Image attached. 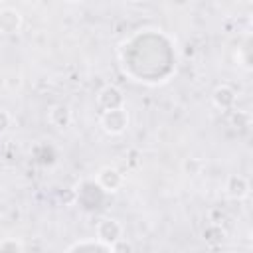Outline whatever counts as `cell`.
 <instances>
[{
    "mask_svg": "<svg viewBox=\"0 0 253 253\" xmlns=\"http://www.w3.org/2000/svg\"><path fill=\"white\" fill-rule=\"evenodd\" d=\"M22 26V16L14 8H4L0 10V32L2 34H14Z\"/></svg>",
    "mask_w": 253,
    "mask_h": 253,
    "instance_id": "obj_4",
    "label": "cell"
},
{
    "mask_svg": "<svg viewBox=\"0 0 253 253\" xmlns=\"http://www.w3.org/2000/svg\"><path fill=\"white\" fill-rule=\"evenodd\" d=\"M213 105L219 109H231L235 105V91L229 85H219L213 91Z\"/></svg>",
    "mask_w": 253,
    "mask_h": 253,
    "instance_id": "obj_8",
    "label": "cell"
},
{
    "mask_svg": "<svg viewBox=\"0 0 253 253\" xmlns=\"http://www.w3.org/2000/svg\"><path fill=\"white\" fill-rule=\"evenodd\" d=\"M97 239H101L103 243H109L113 247V243L123 239V225L113 217H103L97 223Z\"/></svg>",
    "mask_w": 253,
    "mask_h": 253,
    "instance_id": "obj_2",
    "label": "cell"
},
{
    "mask_svg": "<svg viewBox=\"0 0 253 253\" xmlns=\"http://www.w3.org/2000/svg\"><path fill=\"white\" fill-rule=\"evenodd\" d=\"M97 182H99V186L103 190L113 192L123 184V174L115 166H105V168H101V172L97 176Z\"/></svg>",
    "mask_w": 253,
    "mask_h": 253,
    "instance_id": "obj_3",
    "label": "cell"
},
{
    "mask_svg": "<svg viewBox=\"0 0 253 253\" xmlns=\"http://www.w3.org/2000/svg\"><path fill=\"white\" fill-rule=\"evenodd\" d=\"M225 192H227L229 198L241 200V198H245V196L249 194V182H247L243 176L233 174V176H229L227 182H225Z\"/></svg>",
    "mask_w": 253,
    "mask_h": 253,
    "instance_id": "obj_5",
    "label": "cell"
},
{
    "mask_svg": "<svg viewBox=\"0 0 253 253\" xmlns=\"http://www.w3.org/2000/svg\"><path fill=\"white\" fill-rule=\"evenodd\" d=\"M49 123L57 128H67L73 121V115H71V109L67 105H53L49 109Z\"/></svg>",
    "mask_w": 253,
    "mask_h": 253,
    "instance_id": "obj_7",
    "label": "cell"
},
{
    "mask_svg": "<svg viewBox=\"0 0 253 253\" xmlns=\"http://www.w3.org/2000/svg\"><path fill=\"white\" fill-rule=\"evenodd\" d=\"M132 2H142V0H132Z\"/></svg>",
    "mask_w": 253,
    "mask_h": 253,
    "instance_id": "obj_14",
    "label": "cell"
},
{
    "mask_svg": "<svg viewBox=\"0 0 253 253\" xmlns=\"http://www.w3.org/2000/svg\"><path fill=\"white\" fill-rule=\"evenodd\" d=\"M67 251H105V253H113V247L109 243H103L101 239H95V241H77V243L69 245Z\"/></svg>",
    "mask_w": 253,
    "mask_h": 253,
    "instance_id": "obj_9",
    "label": "cell"
},
{
    "mask_svg": "<svg viewBox=\"0 0 253 253\" xmlns=\"http://www.w3.org/2000/svg\"><path fill=\"white\" fill-rule=\"evenodd\" d=\"M99 103L103 109H117L123 107V93L115 85H107L99 91Z\"/></svg>",
    "mask_w": 253,
    "mask_h": 253,
    "instance_id": "obj_6",
    "label": "cell"
},
{
    "mask_svg": "<svg viewBox=\"0 0 253 253\" xmlns=\"http://www.w3.org/2000/svg\"><path fill=\"white\" fill-rule=\"evenodd\" d=\"M101 125L107 132L111 134H119L126 128L128 125V115L123 107H117V109H105V113L101 115Z\"/></svg>",
    "mask_w": 253,
    "mask_h": 253,
    "instance_id": "obj_1",
    "label": "cell"
},
{
    "mask_svg": "<svg viewBox=\"0 0 253 253\" xmlns=\"http://www.w3.org/2000/svg\"><path fill=\"white\" fill-rule=\"evenodd\" d=\"M67 2H81V0H67Z\"/></svg>",
    "mask_w": 253,
    "mask_h": 253,
    "instance_id": "obj_13",
    "label": "cell"
},
{
    "mask_svg": "<svg viewBox=\"0 0 253 253\" xmlns=\"http://www.w3.org/2000/svg\"><path fill=\"white\" fill-rule=\"evenodd\" d=\"M202 168H204V162L200 158H194V156L184 158V162H182V170L188 176H198L202 172Z\"/></svg>",
    "mask_w": 253,
    "mask_h": 253,
    "instance_id": "obj_10",
    "label": "cell"
},
{
    "mask_svg": "<svg viewBox=\"0 0 253 253\" xmlns=\"http://www.w3.org/2000/svg\"><path fill=\"white\" fill-rule=\"evenodd\" d=\"M0 251H24V245L16 239H6L0 241Z\"/></svg>",
    "mask_w": 253,
    "mask_h": 253,
    "instance_id": "obj_11",
    "label": "cell"
},
{
    "mask_svg": "<svg viewBox=\"0 0 253 253\" xmlns=\"http://www.w3.org/2000/svg\"><path fill=\"white\" fill-rule=\"evenodd\" d=\"M8 126H10V115H8L4 109H0V134L6 132Z\"/></svg>",
    "mask_w": 253,
    "mask_h": 253,
    "instance_id": "obj_12",
    "label": "cell"
}]
</instances>
